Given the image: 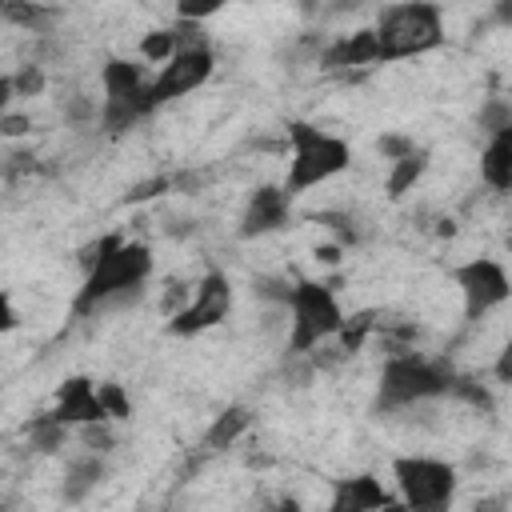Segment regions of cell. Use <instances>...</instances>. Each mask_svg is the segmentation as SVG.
Returning a JSON list of instances; mask_svg holds the SVG:
<instances>
[{"mask_svg": "<svg viewBox=\"0 0 512 512\" xmlns=\"http://www.w3.org/2000/svg\"><path fill=\"white\" fill-rule=\"evenodd\" d=\"M248 428H252V412H248L244 404H228V408L216 412L212 424L204 428V436H200V452H204V456H216V452L232 448Z\"/></svg>", "mask_w": 512, "mask_h": 512, "instance_id": "cell-16", "label": "cell"}, {"mask_svg": "<svg viewBox=\"0 0 512 512\" xmlns=\"http://www.w3.org/2000/svg\"><path fill=\"white\" fill-rule=\"evenodd\" d=\"M420 144H416V136H408V132H384L380 140H376V152L388 160V164H396V160H404L408 152H416Z\"/></svg>", "mask_w": 512, "mask_h": 512, "instance_id": "cell-31", "label": "cell"}, {"mask_svg": "<svg viewBox=\"0 0 512 512\" xmlns=\"http://www.w3.org/2000/svg\"><path fill=\"white\" fill-rule=\"evenodd\" d=\"M316 220L324 224V228H332V244H340V248H356V244H364V228L356 224V216L352 212H316Z\"/></svg>", "mask_w": 512, "mask_h": 512, "instance_id": "cell-28", "label": "cell"}, {"mask_svg": "<svg viewBox=\"0 0 512 512\" xmlns=\"http://www.w3.org/2000/svg\"><path fill=\"white\" fill-rule=\"evenodd\" d=\"M292 220V200L280 184H256L244 200V212H240V224H236V236L240 240H260V236H272L280 228H288Z\"/></svg>", "mask_w": 512, "mask_h": 512, "instance_id": "cell-10", "label": "cell"}, {"mask_svg": "<svg viewBox=\"0 0 512 512\" xmlns=\"http://www.w3.org/2000/svg\"><path fill=\"white\" fill-rule=\"evenodd\" d=\"M60 112H64V124H72V128H96V120H100V100L88 96V92H68L64 104H60Z\"/></svg>", "mask_w": 512, "mask_h": 512, "instance_id": "cell-26", "label": "cell"}, {"mask_svg": "<svg viewBox=\"0 0 512 512\" xmlns=\"http://www.w3.org/2000/svg\"><path fill=\"white\" fill-rule=\"evenodd\" d=\"M12 76V96L16 100H36V96H44V88H48V72H44V64H36V60H24L16 72H8Z\"/></svg>", "mask_w": 512, "mask_h": 512, "instance_id": "cell-25", "label": "cell"}, {"mask_svg": "<svg viewBox=\"0 0 512 512\" xmlns=\"http://www.w3.org/2000/svg\"><path fill=\"white\" fill-rule=\"evenodd\" d=\"M76 440H80L84 452H96V456H108L116 448L112 424H84V428H76Z\"/></svg>", "mask_w": 512, "mask_h": 512, "instance_id": "cell-30", "label": "cell"}, {"mask_svg": "<svg viewBox=\"0 0 512 512\" xmlns=\"http://www.w3.org/2000/svg\"><path fill=\"white\" fill-rule=\"evenodd\" d=\"M84 280L72 296V316H96L104 308H124L144 296V284L152 276V248L140 240H128L120 232H104L88 248H80Z\"/></svg>", "mask_w": 512, "mask_h": 512, "instance_id": "cell-1", "label": "cell"}, {"mask_svg": "<svg viewBox=\"0 0 512 512\" xmlns=\"http://www.w3.org/2000/svg\"><path fill=\"white\" fill-rule=\"evenodd\" d=\"M492 372H496V384H512V348H500Z\"/></svg>", "mask_w": 512, "mask_h": 512, "instance_id": "cell-37", "label": "cell"}, {"mask_svg": "<svg viewBox=\"0 0 512 512\" xmlns=\"http://www.w3.org/2000/svg\"><path fill=\"white\" fill-rule=\"evenodd\" d=\"M216 12H224V4H180V8H176V20H188V24H200V20H208V16H216Z\"/></svg>", "mask_w": 512, "mask_h": 512, "instance_id": "cell-34", "label": "cell"}, {"mask_svg": "<svg viewBox=\"0 0 512 512\" xmlns=\"http://www.w3.org/2000/svg\"><path fill=\"white\" fill-rule=\"evenodd\" d=\"M148 116H152V104H148L144 92H140V96H128V100H100V120H96V128H100L108 140H116V136L132 132L136 124H144Z\"/></svg>", "mask_w": 512, "mask_h": 512, "instance_id": "cell-17", "label": "cell"}, {"mask_svg": "<svg viewBox=\"0 0 512 512\" xmlns=\"http://www.w3.org/2000/svg\"><path fill=\"white\" fill-rule=\"evenodd\" d=\"M284 312H288V340H284L288 360L312 356V348L332 340L344 324V308H340L336 288L328 280H308V276L292 280Z\"/></svg>", "mask_w": 512, "mask_h": 512, "instance_id": "cell-5", "label": "cell"}, {"mask_svg": "<svg viewBox=\"0 0 512 512\" xmlns=\"http://www.w3.org/2000/svg\"><path fill=\"white\" fill-rule=\"evenodd\" d=\"M212 72H216V52H212L208 44H184V48L148 80L144 96H148V104H152V112H156V108H164V104H172V100L192 96L196 88H204V84L212 80Z\"/></svg>", "mask_w": 512, "mask_h": 512, "instance_id": "cell-9", "label": "cell"}, {"mask_svg": "<svg viewBox=\"0 0 512 512\" xmlns=\"http://www.w3.org/2000/svg\"><path fill=\"white\" fill-rule=\"evenodd\" d=\"M312 256H316V264H324V268H336V264L344 260V248L328 240V244H316V248H312Z\"/></svg>", "mask_w": 512, "mask_h": 512, "instance_id": "cell-36", "label": "cell"}, {"mask_svg": "<svg viewBox=\"0 0 512 512\" xmlns=\"http://www.w3.org/2000/svg\"><path fill=\"white\" fill-rule=\"evenodd\" d=\"M476 124H480L484 136L508 132V128H512V104H508V96H488V100L480 104V112H476Z\"/></svg>", "mask_w": 512, "mask_h": 512, "instance_id": "cell-27", "label": "cell"}, {"mask_svg": "<svg viewBox=\"0 0 512 512\" xmlns=\"http://www.w3.org/2000/svg\"><path fill=\"white\" fill-rule=\"evenodd\" d=\"M0 24H4V0H0Z\"/></svg>", "mask_w": 512, "mask_h": 512, "instance_id": "cell-44", "label": "cell"}, {"mask_svg": "<svg viewBox=\"0 0 512 512\" xmlns=\"http://www.w3.org/2000/svg\"><path fill=\"white\" fill-rule=\"evenodd\" d=\"M428 164H432V152L420 144L416 152H408L404 160H396V164H388V172H384V196L396 204V200H404L420 180H424V172H428Z\"/></svg>", "mask_w": 512, "mask_h": 512, "instance_id": "cell-19", "label": "cell"}, {"mask_svg": "<svg viewBox=\"0 0 512 512\" xmlns=\"http://www.w3.org/2000/svg\"><path fill=\"white\" fill-rule=\"evenodd\" d=\"M12 100H16V96H12V76H8V72H0V116L12 108Z\"/></svg>", "mask_w": 512, "mask_h": 512, "instance_id": "cell-40", "label": "cell"}, {"mask_svg": "<svg viewBox=\"0 0 512 512\" xmlns=\"http://www.w3.org/2000/svg\"><path fill=\"white\" fill-rule=\"evenodd\" d=\"M68 440H72V428L60 424L52 412H40V416L24 420V444H28L36 456H56V452L68 448Z\"/></svg>", "mask_w": 512, "mask_h": 512, "instance_id": "cell-20", "label": "cell"}, {"mask_svg": "<svg viewBox=\"0 0 512 512\" xmlns=\"http://www.w3.org/2000/svg\"><path fill=\"white\" fill-rule=\"evenodd\" d=\"M288 292H292V280H288V276H256V280H252V296H256L260 304H268V308H280V312H284Z\"/></svg>", "mask_w": 512, "mask_h": 512, "instance_id": "cell-29", "label": "cell"}, {"mask_svg": "<svg viewBox=\"0 0 512 512\" xmlns=\"http://www.w3.org/2000/svg\"><path fill=\"white\" fill-rule=\"evenodd\" d=\"M388 500H392V492L384 488V480L376 472H352L332 484L324 512H380Z\"/></svg>", "mask_w": 512, "mask_h": 512, "instance_id": "cell-13", "label": "cell"}, {"mask_svg": "<svg viewBox=\"0 0 512 512\" xmlns=\"http://www.w3.org/2000/svg\"><path fill=\"white\" fill-rule=\"evenodd\" d=\"M104 476H108V464H104V456H96V452H76L68 464H64V480H60V500L64 504H84L100 484H104Z\"/></svg>", "mask_w": 512, "mask_h": 512, "instance_id": "cell-14", "label": "cell"}, {"mask_svg": "<svg viewBox=\"0 0 512 512\" xmlns=\"http://www.w3.org/2000/svg\"><path fill=\"white\" fill-rule=\"evenodd\" d=\"M392 480L400 492V504L408 512H448L460 492V472L456 464L424 452H408L392 460Z\"/></svg>", "mask_w": 512, "mask_h": 512, "instance_id": "cell-6", "label": "cell"}, {"mask_svg": "<svg viewBox=\"0 0 512 512\" xmlns=\"http://www.w3.org/2000/svg\"><path fill=\"white\" fill-rule=\"evenodd\" d=\"M232 296H236V288H232L228 272L208 268L196 280V292L168 316V332L180 336V340H188V336H200V332L224 324L232 316Z\"/></svg>", "mask_w": 512, "mask_h": 512, "instance_id": "cell-7", "label": "cell"}, {"mask_svg": "<svg viewBox=\"0 0 512 512\" xmlns=\"http://www.w3.org/2000/svg\"><path fill=\"white\" fill-rule=\"evenodd\" d=\"M472 512H508V496H504V492H496V496H480V500L472 504Z\"/></svg>", "mask_w": 512, "mask_h": 512, "instance_id": "cell-38", "label": "cell"}, {"mask_svg": "<svg viewBox=\"0 0 512 512\" xmlns=\"http://www.w3.org/2000/svg\"><path fill=\"white\" fill-rule=\"evenodd\" d=\"M164 192H172V180H168V176H148V180L132 184L124 200H128V204H144V200H152V196H164Z\"/></svg>", "mask_w": 512, "mask_h": 512, "instance_id": "cell-32", "label": "cell"}, {"mask_svg": "<svg viewBox=\"0 0 512 512\" xmlns=\"http://www.w3.org/2000/svg\"><path fill=\"white\" fill-rule=\"evenodd\" d=\"M272 512H304V504H300V496L284 492V496H276V500H272Z\"/></svg>", "mask_w": 512, "mask_h": 512, "instance_id": "cell-39", "label": "cell"}, {"mask_svg": "<svg viewBox=\"0 0 512 512\" xmlns=\"http://www.w3.org/2000/svg\"><path fill=\"white\" fill-rule=\"evenodd\" d=\"M284 144H288V172H284L280 188L288 192V200H296L308 188H320L352 168V144L336 132H324L312 120H288Z\"/></svg>", "mask_w": 512, "mask_h": 512, "instance_id": "cell-2", "label": "cell"}, {"mask_svg": "<svg viewBox=\"0 0 512 512\" xmlns=\"http://www.w3.org/2000/svg\"><path fill=\"white\" fill-rule=\"evenodd\" d=\"M176 52H180V36L172 32V24H164V28H148V32L140 36V44H136V60H140L144 68H148V64L164 68Z\"/></svg>", "mask_w": 512, "mask_h": 512, "instance_id": "cell-23", "label": "cell"}, {"mask_svg": "<svg viewBox=\"0 0 512 512\" xmlns=\"http://www.w3.org/2000/svg\"><path fill=\"white\" fill-rule=\"evenodd\" d=\"M492 20H496L500 28H512V0H500V4L492 8Z\"/></svg>", "mask_w": 512, "mask_h": 512, "instance_id": "cell-41", "label": "cell"}, {"mask_svg": "<svg viewBox=\"0 0 512 512\" xmlns=\"http://www.w3.org/2000/svg\"><path fill=\"white\" fill-rule=\"evenodd\" d=\"M380 512H408V508H404V504H400V500H396V496H392V500H388V504H384V508H380Z\"/></svg>", "mask_w": 512, "mask_h": 512, "instance_id": "cell-43", "label": "cell"}, {"mask_svg": "<svg viewBox=\"0 0 512 512\" xmlns=\"http://www.w3.org/2000/svg\"><path fill=\"white\" fill-rule=\"evenodd\" d=\"M0 512H8V508H4V504H0Z\"/></svg>", "mask_w": 512, "mask_h": 512, "instance_id": "cell-45", "label": "cell"}, {"mask_svg": "<svg viewBox=\"0 0 512 512\" xmlns=\"http://www.w3.org/2000/svg\"><path fill=\"white\" fill-rule=\"evenodd\" d=\"M16 328H20V312H16L12 296L0 288V336H8V332H16Z\"/></svg>", "mask_w": 512, "mask_h": 512, "instance_id": "cell-35", "label": "cell"}, {"mask_svg": "<svg viewBox=\"0 0 512 512\" xmlns=\"http://www.w3.org/2000/svg\"><path fill=\"white\" fill-rule=\"evenodd\" d=\"M372 36H376V56H380V64L436 52V48L448 40V32H444V8L432 4V0L384 4V8L376 12Z\"/></svg>", "mask_w": 512, "mask_h": 512, "instance_id": "cell-4", "label": "cell"}, {"mask_svg": "<svg viewBox=\"0 0 512 512\" xmlns=\"http://www.w3.org/2000/svg\"><path fill=\"white\" fill-rule=\"evenodd\" d=\"M316 64H320V72H348V76H352V72H364V68H372V64H380L372 24H364V28H352V32H340V36L324 40V48H320Z\"/></svg>", "mask_w": 512, "mask_h": 512, "instance_id": "cell-11", "label": "cell"}, {"mask_svg": "<svg viewBox=\"0 0 512 512\" xmlns=\"http://www.w3.org/2000/svg\"><path fill=\"white\" fill-rule=\"evenodd\" d=\"M376 324H380V312H376V308H360V312L344 316L340 332L332 336V340H336V352H340V356H356V352L376 336Z\"/></svg>", "mask_w": 512, "mask_h": 512, "instance_id": "cell-22", "label": "cell"}, {"mask_svg": "<svg viewBox=\"0 0 512 512\" xmlns=\"http://www.w3.org/2000/svg\"><path fill=\"white\" fill-rule=\"evenodd\" d=\"M456 368L444 356H424V352H396L384 360L380 368V384H376V412H404L440 396H452L456 384Z\"/></svg>", "mask_w": 512, "mask_h": 512, "instance_id": "cell-3", "label": "cell"}, {"mask_svg": "<svg viewBox=\"0 0 512 512\" xmlns=\"http://www.w3.org/2000/svg\"><path fill=\"white\" fill-rule=\"evenodd\" d=\"M32 132V116L28 112H4L0 116V140H20V136H28Z\"/></svg>", "mask_w": 512, "mask_h": 512, "instance_id": "cell-33", "label": "cell"}, {"mask_svg": "<svg viewBox=\"0 0 512 512\" xmlns=\"http://www.w3.org/2000/svg\"><path fill=\"white\" fill-rule=\"evenodd\" d=\"M452 284L460 288L464 300V320H484L492 308H500L512 296V276L504 268V260L496 256H472L464 264L452 268Z\"/></svg>", "mask_w": 512, "mask_h": 512, "instance_id": "cell-8", "label": "cell"}, {"mask_svg": "<svg viewBox=\"0 0 512 512\" xmlns=\"http://www.w3.org/2000/svg\"><path fill=\"white\" fill-rule=\"evenodd\" d=\"M148 68L140 60H128V56H108L100 64V88L104 96L100 100H128V96H140L148 88Z\"/></svg>", "mask_w": 512, "mask_h": 512, "instance_id": "cell-15", "label": "cell"}, {"mask_svg": "<svg viewBox=\"0 0 512 512\" xmlns=\"http://www.w3.org/2000/svg\"><path fill=\"white\" fill-rule=\"evenodd\" d=\"M96 400H100V408H104V416H108L112 424H128L132 412H136L128 388H124L120 380H100V384H96Z\"/></svg>", "mask_w": 512, "mask_h": 512, "instance_id": "cell-24", "label": "cell"}, {"mask_svg": "<svg viewBox=\"0 0 512 512\" xmlns=\"http://www.w3.org/2000/svg\"><path fill=\"white\" fill-rule=\"evenodd\" d=\"M480 180L500 196L512 188V128L488 136V144L480 148Z\"/></svg>", "mask_w": 512, "mask_h": 512, "instance_id": "cell-18", "label": "cell"}, {"mask_svg": "<svg viewBox=\"0 0 512 512\" xmlns=\"http://www.w3.org/2000/svg\"><path fill=\"white\" fill-rule=\"evenodd\" d=\"M436 232H440V236H452V232H456V220H440V228H436Z\"/></svg>", "mask_w": 512, "mask_h": 512, "instance_id": "cell-42", "label": "cell"}, {"mask_svg": "<svg viewBox=\"0 0 512 512\" xmlns=\"http://www.w3.org/2000/svg\"><path fill=\"white\" fill-rule=\"evenodd\" d=\"M60 20V8L52 4H36V0H4V24L32 32V36H48Z\"/></svg>", "mask_w": 512, "mask_h": 512, "instance_id": "cell-21", "label": "cell"}, {"mask_svg": "<svg viewBox=\"0 0 512 512\" xmlns=\"http://www.w3.org/2000/svg\"><path fill=\"white\" fill-rule=\"evenodd\" d=\"M60 424L68 428H84V424H112L96 400V380L92 376H68L60 388H56V400L48 408Z\"/></svg>", "mask_w": 512, "mask_h": 512, "instance_id": "cell-12", "label": "cell"}]
</instances>
